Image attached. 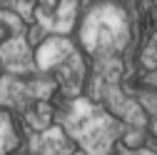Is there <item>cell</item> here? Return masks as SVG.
<instances>
[{
  "instance_id": "obj_1",
  "label": "cell",
  "mask_w": 157,
  "mask_h": 155,
  "mask_svg": "<svg viewBox=\"0 0 157 155\" xmlns=\"http://www.w3.org/2000/svg\"><path fill=\"white\" fill-rule=\"evenodd\" d=\"M142 60H145V65H150V68L157 65V35L152 38V43H150V48L145 50V58H142Z\"/></svg>"
}]
</instances>
